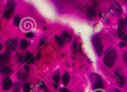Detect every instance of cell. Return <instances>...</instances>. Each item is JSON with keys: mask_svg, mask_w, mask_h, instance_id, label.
<instances>
[{"mask_svg": "<svg viewBox=\"0 0 127 92\" xmlns=\"http://www.w3.org/2000/svg\"><path fill=\"white\" fill-rule=\"evenodd\" d=\"M118 57L116 50L112 47H109L106 50L104 53V63L106 67L112 68L115 65Z\"/></svg>", "mask_w": 127, "mask_h": 92, "instance_id": "obj_1", "label": "cell"}, {"mask_svg": "<svg viewBox=\"0 0 127 92\" xmlns=\"http://www.w3.org/2000/svg\"><path fill=\"white\" fill-rule=\"evenodd\" d=\"M20 22V29L25 33H30L33 30L36 25L35 20L31 17L24 18Z\"/></svg>", "mask_w": 127, "mask_h": 92, "instance_id": "obj_2", "label": "cell"}, {"mask_svg": "<svg viewBox=\"0 0 127 92\" xmlns=\"http://www.w3.org/2000/svg\"><path fill=\"white\" fill-rule=\"evenodd\" d=\"M90 78L92 83L93 89H100L103 88V83L101 77L99 75L96 73H93L91 74Z\"/></svg>", "mask_w": 127, "mask_h": 92, "instance_id": "obj_3", "label": "cell"}, {"mask_svg": "<svg viewBox=\"0 0 127 92\" xmlns=\"http://www.w3.org/2000/svg\"><path fill=\"white\" fill-rule=\"evenodd\" d=\"M116 78L117 86L119 88H122L125 85V78L124 75V71L121 67L117 68L115 72Z\"/></svg>", "mask_w": 127, "mask_h": 92, "instance_id": "obj_4", "label": "cell"}, {"mask_svg": "<svg viewBox=\"0 0 127 92\" xmlns=\"http://www.w3.org/2000/svg\"><path fill=\"white\" fill-rule=\"evenodd\" d=\"M92 42L96 53L99 56H101L103 53L104 46L101 42L100 36L98 35L94 36L93 38Z\"/></svg>", "mask_w": 127, "mask_h": 92, "instance_id": "obj_5", "label": "cell"}, {"mask_svg": "<svg viewBox=\"0 0 127 92\" xmlns=\"http://www.w3.org/2000/svg\"><path fill=\"white\" fill-rule=\"evenodd\" d=\"M117 33L119 38L125 41H127V30L125 28L124 21L121 19L119 21Z\"/></svg>", "mask_w": 127, "mask_h": 92, "instance_id": "obj_6", "label": "cell"}, {"mask_svg": "<svg viewBox=\"0 0 127 92\" xmlns=\"http://www.w3.org/2000/svg\"><path fill=\"white\" fill-rule=\"evenodd\" d=\"M110 9L111 14L113 16H119L122 14V10L119 3L111 0Z\"/></svg>", "mask_w": 127, "mask_h": 92, "instance_id": "obj_7", "label": "cell"}, {"mask_svg": "<svg viewBox=\"0 0 127 92\" xmlns=\"http://www.w3.org/2000/svg\"><path fill=\"white\" fill-rule=\"evenodd\" d=\"M13 86L12 82L10 78H6L2 84V89L4 91H7L11 89Z\"/></svg>", "mask_w": 127, "mask_h": 92, "instance_id": "obj_8", "label": "cell"}, {"mask_svg": "<svg viewBox=\"0 0 127 92\" xmlns=\"http://www.w3.org/2000/svg\"><path fill=\"white\" fill-rule=\"evenodd\" d=\"M16 43V42L15 40H12L10 42L8 43L7 46L8 53H12L13 52L15 48Z\"/></svg>", "mask_w": 127, "mask_h": 92, "instance_id": "obj_9", "label": "cell"}, {"mask_svg": "<svg viewBox=\"0 0 127 92\" xmlns=\"http://www.w3.org/2000/svg\"><path fill=\"white\" fill-rule=\"evenodd\" d=\"M70 76L68 73H65L62 77L63 84L64 86H67L70 81Z\"/></svg>", "mask_w": 127, "mask_h": 92, "instance_id": "obj_10", "label": "cell"}, {"mask_svg": "<svg viewBox=\"0 0 127 92\" xmlns=\"http://www.w3.org/2000/svg\"><path fill=\"white\" fill-rule=\"evenodd\" d=\"M26 61L28 64H33L35 61V58L33 54L28 53L26 56Z\"/></svg>", "mask_w": 127, "mask_h": 92, "instance_id": "obj_11", "label": "cell"}, {"mask_svg": "<svg viewBox=\"0 0 127 92\" xmlns=\"http://www.w3.org/2000/svg\"><path fill=\"white\" fill-rule=\"evenodd\" d=\"M11 72H12V69L9 66H3L0 68V73L5 74H8L11 73Z\"/></svg>", "mask_w": 127, "mask_h": 92, "instance_id": "obj_12", "label": "cell"}, {"mask_svg": "<svg viewBox=\"0 0 127 92\" xmlns=\"http://www.w3.org/2000/svg\"><path fill=\"white\" fill-rule=\"evenodd\" d=\"M55 39H56V42L57 44L59 45V46H60V47H63L64 46V43L62 39L57 36H56Z\"/></svg>", "mask_w": 127, "mask_h": 92, "instance_id": "obj_13", "label": "cell"}, {"mask_svg": "<svg viewBox=\"0 0 127 92\" xmlns=\"http://www.w3.org/2000/svg\"><path fill=\"white\" fill-rule=\"evenodd\" d=\"M62 39L64 41L68 43L70 42L71 39V37L68 34L65 32H64L62 34Z\"/></svg>", "mask_w": 127, "mask_h": 92, "instance_id": "obj_14", "label": "cell"}, {"mask_svg": "<svg viewBox=\"0 0 127 92\" xmlns=\"http://www.w3.org/2000/svg\"><path fill=\"white\" fill-rule=\"evenodd\" d=\"M31 89V86L28 83H25L23 85V92H30Z\"/></svg>", "mask_w": 127, "mask_h": 92, "instance_id": "obj_15", "label": "cell"}, {"mask_svg": "<svg viewBox=\"0 0 127 92\" xmlns=\"http://www.w3.org/2000/svg\"><path fill=\"white\" fill-rule=\"evenodd\" d=\"M39 86L40 89H42L45 92H50V90L46 86L45 84L42 81H40L39 83Z\"/></svg>", "mask_w": 127, "mask_h": 92, "instance_id": "obj_16", "label": "cell"}, {"mask_svg": "<svg viewBox=\"0 0 127 92\" xmlns=\"http://www.w3.org/2000/svg\"><path fill=\"white\" fill-rule=\"evenodd\" d=\"M28 46V43L27 41L25 39L23 40L21 42V47L22 49L23 50L26 49Z\"/></svg>", "mask_w": 127, "mask_h": 92, "instance_id": "obj_17", "label": "cell"}, {"mask_svg": "<svg viewBox=\"0 0 127 92\" xmlns=\"http://www.w3.org/2000/svg\"><path fill=\"white\" fill-rule=\"evenodd\" d=\"M87 15L89 18L90 19L94 18L95 16V13L94 12V10H89L87 11Z\"/></svg>", "mask_w": 127, "mask_h": 92, "instance_id": "obj_18", "label": "cell"}, {"mask_svg": "<svg viewBox=\"0 0 127 92\" xmlns=\"http://www.w3.org/2000/svg\"><path fill=\"white\" fill-rule=\"evenodd\" d=\"M21 90V85L19 83L15 84L13 88V92H19Z\"/></svg>", "mask_w": 127, "mask_h": 92, "instance_id": "obj_19", "label": "cell"}, {"mask_svg": "<svg viewBox=\"0 0 127 92\" xmlns=\"http://www.w3.org/2000/svg\"><path fill=\"white\" fill-rule=\"evenodd\" d=\"M19 79L22 81H25L27 80V75L25 74H19L18 75Z\"/></svg>", "mask_w": 127, "mask_h": 92, "instance_id": "obj_20", "label": "cell"}, {"mask_svg": "<svg viewBox=\"0 0 127 92\" xmlns=\"http://www.w3.org/2000/svg\"><path fill=\"white\" fill-rule=\"evenodd\" d=\"M53 80L56 83H58L60 82V77L59 75H56L54 76Z\"/></svg>", "mask_w": 127, "mask_h": 92, "instance_id": "obj_21", "label": "cell"}, {"mask_svg": "<svg viewBox=\"0 0 127 92\" xmlns=\"http://www.w3.org/2000/svg\"><path fill=\"white\" fill-rule=\"evenodd\" d=\"M124 60L125 64L127 68V51L125 52L124 54Z\"/></svg>", "mask_w": 127, "mask_h": 92, "instance_id": "obj_22", "label": "cell"}, {"mask_svg": "<svg viewBox=\"0 0 127 92\" xmlns=\"http://www.w3.org/2000/svg\"><path fill=\"white\" fill-rule=\"evenodd\" d=\"M14 24H16V25H19L20 22V19L18 17H16L15 18H14Z\"/></svg>", "mask_w": 127, "mask_h": 92, "instance_id": "obj_23", "label": "cell"}, {"mask_svg": "<svg viewBox=\"0 0 127 92\" xmlns=\"http://www.w3.org/2000/svg\"><path fill=\"white\" fill-rule=\"evenodd\" d=\"M126 45H127V44L124 42H121L119 44V46L121 48H123L124 47L126 46Z\"/></svg>", "mask_w": 127, "mask_h": 92, "instance_id": "obj_24", "label": "cell"}, {"mask_svg": "<svg viewBox=\"0 0 127 92\" xmlns=\"http://www.w3.org/2000/svg\"><path fill=\"white\" fill-rule=\"evenodd\" d=\"M26 36L28 38H31L34 37V36L32 33L30 32V33H28L27 34H26Z\"/></svg>", "mask_w": 127, "mask_h": 92, "instance_id": "obj_25", "label": "cell"}, {"mask_svg": "<svg viewBox=\"0 0 127 92\" xmlns=\"http://www.w3.org/2000/svg\"><path fill=\"white\" fill-rule=\"evenodd\" d=\"M59 92H70L68 90L65 88H62L60 89Z\"/></svg>", "mask_w": 127, "mask_h": 92, "instance_id": "obj_26", "label": "cell"}, {"mask_svg": "<svg viewBox=\"0 0 127 92\" xmlns=\"http://www.w3.org/2000/svg\"><path fill=\"white\" fill-rule=\"evenodd\" d=\"M78 45L77 44V42H74L73 44V49L74 50H75L77 48Z\"/></svg>", "mask_w": 127, "mask_h": 92, "instance_id": "obj_27", "label": "cell"}, {"mask_svg": "<svg viewBox=\"0 0 127 92\" xmlns=\"http://www.w3.org/2000/svg\"><path fill=\"white\" fill-rule=\"evenodd\" d=\"M24 68L25 69V71H26V72L28 73L30 71V69H29V67L28 66L25 65L24 66Z\"/></svg>", "mask_w": 127, "mask_h": 92, "instance_id": "obj_28", "label": "cell"}, {"mask_svg": "<svg viewBox=\"0 0 127 92\" xmlns=\"http://www.w3.org/2000/svg\"><path fill=\"white\" fill-rule=\"evenodd\" d=\"M113 92H122L119 89H117V88H115L113 89Z\"/></svg>", "mask_w": 127, "mask_h": 92, "instance_id": "obj_29", "label": "cell"}, {"mask_svg": "<svg viewBox=\"0 0 127 92\" xmlns=\"http://www.w3.org/2000/svg\"><path fill=\"white\" fill-rule=\"evenodd\" d=\"M45 43V42L43 40H41V42H39V46H42V45H44Z\"/></svg>", "mask_w": 127, "mask_h": 92, "instance_id": "obj_30", "label": "cell"}, {"mask_svg": "<svg viewBox=\"0 0 127 92\" xmlns=\"http://www.w3.org/2000/svg\"><path fill=\"white\" fill-rule=\"evenodd\" d=\"M41 56L40 53H38V54H37V56H36V58H37V59L39 60L41 59Z\"/></svg>", "mask_w": 127, "mask_h": 92, "instance_id": "obj_31", "label": "cell"}, {"mask_svg": "<svg viewBox=\"0 0 127 92\" xmlns=\"http://www.w3.org/2000/svg\"><path fill=\"white\" fill-rule=\"evenodd\" d=\"M125 26H127V17L126 16L125 17Z\"/></svg>", "mask_w": 127, "mask_h": 92, "instance_id": "obj_32", "label": "cell"}, {"mask_svg": "<svg viewBox=\"0 0 127 92\" xmlns=\"http://www.w3.org/2000/svg\"><path fill=\"white\" fill-rule=\"evenodd\" d=\"M54 87L55 89H58V87H59V85L57 84H54Z\"/></svg>", "mask_w": 127, "mask_h": 92, "instance_id": "obj_33", "label": "cell"}, {"mask_svg": "<svg viewBox=\"0 0 127 92\" xmlns=\"http://www.w3.org/2000/svg\"><path fill=\"white\" fill-rule=\"evenodd\" d=\"M1 45H0V50H1Z\"/></svg>", "mask_w": 127, "mask_h": 92, "instance_id": "obj_34", "label": "cell"}, {"mask_svg": "<svg viewBox=\"0 0 127 92\" xmlns=\"http://www.w3.org/2000/svg\"><path fill=\"white\" fill-rule=\"evenodd\" d=\"M1 57H0V60Z\"/></svg>", "mask_w": 127, "mask_h": 92, "instance_id": "obj_35", "label": "cell"}]
</instances>
